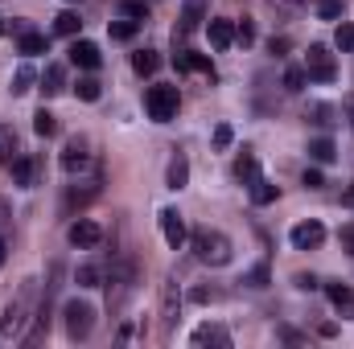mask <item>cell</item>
Listing matches in <instances>:
<instances>
[{
    "label": "cell",
    "instance_id": "obj_1",
    "mask_svg": "<svg viewBox=\"0 0 354 349\" xmlns=\"http://www.w3.org/2000/svg\"><path fill=\"white\" fill-rule=\"evenodd\" d=\"M189 251H194V259L206 263V267H227L231 263V239L223 235V230H214V226H198L194 235H189Z\"/></svg>",
    "mask_w": 354,
    "mask_h": 349
},
{
    "label": "cell",
    "instance_id": "obj_2",
    "mask_svg": "<svg viewBox=\"0 0 354 349\" xmlns=\"http://www.w3.org/2000/svg\"><path fill=\"white\" fill-rule=\"evenodd\" d=\"M29 321H33V279H25L21 292L8 300V308L0 317V337H25Z\"/></svg>",
    "mask_w": 354,
    "mask_h": 349
},
{
    "label": "cell",
    "instance_id": "obj_3",
    "mask_svg": "<svg viewBox=\"0 0 354 349\" xmlns=\"http://www.w3.org/2000/svg\"><path fill=\"white\" fill-rule=\"evenodd\" d=\"M132 283H136V267L132 259H115L111 263V279H107V312L120 317L128 296H132Z\"/></svg>",
    "mask_w": 354,
    "mask_h": 349
},
{
    "label": "cell",
    "instance_id": "obj_4",
    "mask_svg": "<svg viewBox=\"0 0 354 349\" xmlns=\"http://www.w3.org/2000/svg\"><path fill=\"white\" fill-rule=\"evenodd\" d=\"M62 325H66V337H71V341H87L91 329H95V308H91L87 300H66Z\"/></svg>",
    "mask_w": 354,
    "mask_h": 349
},
{
    "label": "cell",
    "instance_id": "obj_5",
    "mask_svg": "<svg viewBox=\"0 0 354 349\" xmlns=\"http://www.w3.org/2000/svg\"><path fill=\"white\" fill-rule=\"evenodd\" d=\"M177 107H181L177 87H149V90H145V111H149V119L169 123V119L177 115Z\"/></svg>",
    "mask_w": 354,
    "mask_h": 349
},
{
    "label": "cell",
    "instance_id": "obj_6",
    "mask_svg": "<svg viewBox=\"0 0 354 349\" xmlns=\"http://www.w3.org/2000/svg\"><path fill=\"white\" fill-rule=\"evenodd\" d=\"M305 74H309L313 83H334V79H338L334 54H330L326 46H309V54H305Z\"/></svg>",
    "mask_w": 354,
    "mask_h": 349
},
{
    "label": "cell",
    "instance_id": "obj_7",
    "mask_svg": "<svg viewBox=\"0 0 354 349\" xmlns=\"http://www.w3.org/2000/svg\"><path fill=\"white\" fill-rule=\"evenodd\" d=\"M288 243H292L297 251H317V247L326 243V226L313 222V218H309V222H297V226L288 230Z\"/></svg>",
    "mask_w": 354,
    "mask_h": 349
},
{
    "label": "cell",
    "instance_id": "obj_8",
    "mask_svg": "<svg viewBox=\"0 0 354 349\" xmlns=\"http://www.w3.org/2000/svg\"><path fill=\"white\" fill-rule=\"evenodd\" d=\"M66 239H71V247H79V251H91V247H99V243H103V230H99V222H91V218H79V222H71Z\"/></svg>",
    "mask_w": 354,
    "mask_h": 349
},
{
    "label": "cell",
    "instance_id": "obj_9",
    "mask_svg": "<svg viewBox=\"0 0 354 349\" xmlns=\"http://www.w3.org/2000/svg\"><path fill=\"white\" fill-rule=\"evenodd\" d=\"M177 308H181V296H177V279H165V288H161V337H174Z\"/></svg>",
    "mask_w": 354,
    "mask_h": 349
},
{
    "label": "cell",
    "instance_id": "obj_10",
    "mask_svg": "<svg viewBox=\"0 0 354 349\" xmlns=\"http://www.w3.org/2000/svg\"><path fill=\"white\" fill-rule=\"evenodd\" d=\"M87 165H91L87 140H83V136H75V140L62 148V169H66L71 177H79V173H87Z\"/></svg>",
    "mask_w": 354,
    "mask_h": 349
},
{
    "label": "cell",
    "instance_id": "obj_11",
    "mask_svg": "<svg viewBox=\"0 0 354 349\" xmlns=\"http://www.w3.org/2000/svg\"><path fill=\"white\" fill-rule=\"evenodd\" d=\"M161 235H165V243H169L174 251L189 239V235H185V222H181V214H177L174 206H169V210H161Z\"/></svg>",
    "mask_w": 354,
    "mask_h": 349
},
{
    "label": "cell",
    "instance_id": "obj_12",
    "mask_svg": "<svg viewBox=\"0 0 354 349\" xmlns=\"http://www.w3.org/2000/svg\"><path fill=\"white\" fill-rule=\"evenodd\" d=\"M326 296H330V304H334L342 317H354V288L351 283H342V279H338V283H326Z\"/></svg>",
    "mask_w": 354,
    "mask_h": 349
},
{
    "label": "cell",
    "instance_id": "obj_13",
    "mask_svg": "<svg viewBox=\"0 0 354 349\" xmlns=\"http://www.w3.org/2000/svg\"><path fill=\"white\" fill-rule=\"evenodd\" d=\"M194 346L227 349V346H231V333H227V325H198V329H194Z\"/></svg>",
    "mask_w": 354,
    "mask_h": 349
},
{
    "label": "cell",
    "instance_id": "obj_14",
    "mask_svg": "<svg viewBox=\"0 0 354 349\" xmlns=\"http://www.w3.org/2000/svg\"><path fill=\"white\" fill-rule=\"evenodd\" d=\"M210 46H214V50H231V46H235V25H231L227 17H214V21H210Z\"/></svg>",
    "mask_w": 354,
    "mask_h": 349
},
{
    "label": "cell",
    "instance_id": "obj_15",
    "mask_svg": "<svg viewBox=\"0 0 354 349\" xmlns=\"http://www.w3.org/2000/svg\"><path fill=\"white\" fill-rule=\"evenodd\" d=\"M66 90V66H46V74H41V94L46 99H54V94H62Z\"/></svg>",
    "mask_w": 354,
    "mask_h": 349
},
{
    "label": "cell",
    "instance_id": "obj_16",
    "mask_svg": "<svg viewBox=\"0 0 354 349\" xmlns=\"http://www.w3.org/2000/svg\"><path fill=\"white\" fill-rule=\"evenodd\" d=\"M71 62L83 66V70H95V66H99V46H95V41H75V46H71Z\"/></svg>",
    "mask_w": 354,
    "mask_h": 349
},
{
    "label": "cell",
    "instance_id": "obj_17",
    "mask_svg": "<svg viewBox=\"0 0 354 349\" xmlns=\"http://www.w3.org/2000/svg\"><path fill=\"white\" fill-rule=\"evenodd\" d=\"M132 70H136L140 79L157 74V70H161V54H157V50H136V54H132Z\"/></svg>",
    "mask_w": 354,
    "mask_h": 349
},
{
    "label": "cell",
    "instance_id": "obj_18",
    "mask_svg": "<svg viewBox=\"0 0 354 349\" xmlns=\"http://www.w3.org/2000/svg\"><path fill=\"white\" fill-rule=\"evenodd\" d=\"M202 21H206V0H185V12H181V37L194 33Z\"/></svg>",
    "mask_w": 354,
    "mask_h": 349
},
{
    "label": "cell",
    "instance_id": "obj_19",
    "mask_svg": "<svg viewBox=\"0 0 354 349\" xmlns=\"http://www.w3.org/2000/svg\"><path fill=\"white\" fill-rule=\"evenodd\" d=\"M165 185H169V189H185V185H189V161H185L181 152H177L174 161H169V169H165Z\"/></svg>",
    "mask_w": 354,
    "mask_h": 349
},
{
    "label": "cell",
    "instance_id": "obj_20",
    "mask_svg": "<svg viewBox=\"0 0 354 349\" xmlns=\"http://www.w3.org/2000/svg\"><path fill=\"white\" fill-rule=\"evenodd\" d=\"M8 169H12V185H21V189H29V185H33V169H37V165H33V157H21V152H17Z\"/></svg>",
    "mask_w": 354,
    "mask_h": 349
},
{
    "label": "cell",
    "instance_id": "obj_21",
    "mask_svg": "<svg viewBox=\"0 0 354 349\" xmlns=\"http://www.w3.org/2000/svg\"><path fill=\"white\" fill-rule=\"evenodd\" d=\"M21 152V140L8 123H0V165H12V157Z\"/></svg>",
    "mask_w": 354,
    "mask_h": 349
},
{
    "label": "cell",
    "instance_id": "obj_22",
    "mask_svg": "<svg viewBox=\"0 0 354 349\" xmlns=\"http://www.w3.org/2000/svg\"><path fill=\"white\" fill-rule=\"evenodd\" d=\"M276 197H280V185H272L268 177H256V181H252V201H256V206H272Z\"/></svg>",
    "mask_w": 354,
    "mask_h": 349
},
{
    "label": "cell",
    "instance_id": "obj_23",
    "mask_svg": "<svg viewBox=\"0 0 354 349\" xmlns=\"http://www.w3.org/2000/svg\"><path fill=\"white\" fill-rule=\"evenodd\" d=\"M33 132H37L41 140L58 136V115H54V111H46V107H37V115H33Z\"/></svg>",
    "mask_w": 354,
    "mask_h": 349
},
{
    "label": "cell",
    "instance_id": "obj_24",
    "mask_svg": "<svg viewBox=\"0 0 354 349\" xmlns=\"http://www.w3.org/2000/svg\"><path fill=\"white\" fill-rule=\"evenodd\" d=\"M309 157H313L317 165H330V161L338 157V148H334L330 136H317V140H309Z\"/></svg>",
    "mask_w": 354,
    "mask_h": 349
},
{
    "label": "cell",
    "instance_id": "obj_25",
    "mask_svg": "<svg viewBox=\"0 0 354 349\" xmlns=\"http://www.w3.org/2000/svg\"><path fill=\"white\" fill-rule=\"evenodd\" d=\"M46 50H50L46 33H33V29L21 33V54H25V58H37V54H46Z\"/></svg>",
    "mask_w": 354,
    "mask_h": 349
},
{
    "label": "cell",
    "instance_id": "obj_26",
    "mask_svg": "<svg viewBox=\"0 0 354 349\" xmlns=\"http://www.w3.org/2000/svg\"><path fill=\"white\" fill-rule=\"evenodd\" d=\"M33 83H37V74H33V66H17V74H12V94H29L33 90Z\"/></svg>",
    "mask_w": 354,
    "mask_h": 349
},
{
    "label": "cell",
    "instance_id": "obj_27",
    "mask_svg": "<svg viewBox=\"0 0 354 349\" xmlns=\"http://www.w3.org/2000/svg\"><path fill=\"white\" fill-rule=\"evenodd\" d=\"M79 25H83L79 12H58V17H54V33H62V37H75Z\"/></svg>",
    "mask_w": 354,
    "mask_h": 349
},
{
    "label": "cell",
    "instance_id": "obj_28",
    "mask_svg": "<svg viewBox=\"0 0 354 349\" xmlns=\"http://www.w3.org/2000/svg\"><path fill=\"white\" fill-rule=\"evenodd\" d=\"M235 177H239V181H248V185L260 177V165H256V157H252V152H243V157L235 161Z\"/></svg>",
    "mask_w": 354,
    "mask_h": 349
},
{
    "label": "cell",
    "instance_id": "obj_29",
    "mask_svg": "<svg viewBox=\"0 0 354 349\" xmlns=\"http://www.w3.org/2000/svg\"><path fill=\"white\" fill-rule=\"evenodd\" d=\"M305 83H309V74H305V66H288L284 70V90H305Z\"/></svg>",
    "mask_w": 354,
    "mask_h": 349
},
{
    "label": "cell",
    "instance_id": "obj_30",
    "mask_svg": "<svg viewBox=\"0 0 354 349\" xmlns=\"http://www.w3.org/2000/svg\"><path fill=\"white\" fill-rule=\"evenodd\" d=\"M111 37H115V41H132V37H136V21H132V17L111 21Z\"/></svg>",
    "mask_w": 354,
    "mask_h": 349
},
{
    "label": "cell",
    "instance_id": "obj_31",
    "mask_svg": "<svg viewBox=\"0 0 354 349\" xmlns=\"http://www.w3.org/2000/svg\"><path fill=\"white\" fill-rule=\"evenodd\" d=\"M268 8H272L276 17H297V12L305 8V0H268Z\"/></svg>",
    "mask_w": 354,
    "mask_h": 349
},
{
    "label": "cell",
    "instance_id": "obj_32",
    "mask_svg": "<svg viewBox=\"0 0 354 349\" xmlns=\"http://www.w3.org/2000/svg\"><path fill=\"white\" fill-rule=\"evenodd\" d=\"M334 41H338V50H342V54H354V25H351V21H342V25H338Z\"/></svg>",
    "mask_w": 354,
    "mask_h": 349
},
{
    "label": "cell",
    "instance_id": "obj_33",
    "mask_svg": "<svg viewBox=\"0 0 354 349\" xmlns=\"http://www.w3.org/2000/svg\"><path fill=\"white\" fill-rule=\"evenodd\" d=\"M235 41H239V46H252V41H256V21H252V17H243V21L235 25Z\"/></svg>",
    "mask_w": 354,
    "mask_h": 349
},
{
    "label": "cell",
    "instance_id": "obj_34",
    "mask_svg": "<svg viewBox=\"0 0 354 349\" xmlns=\"http://www.w3.org/2000/svg\"><path fill=\"white\" fill-rule=\"evenodd\" d=\"M75 279H79V288H99V279H103V271H99L95 263H87V267H79V275H75Z\"/></svg>",
    "mask_w": 354,
    "mask_h": 349
},
{
    "label": "cell",
    "instance_id": "obj_35",
    "mask_svg": "<svg viewBox=\"0 0 354 349\" xmlns=\"http://www.w3.org/2000/svg\"><path fill=\"white\" fill-rule=\"evenodd\" d=\"M218 296H223V292H218V288H206V283H198V288L189 292V300H194V304H214Z\"/></svg>",
    "mask_w": 354,
    "mask_h": 349
},
{
    "label": "cell",
    "instance_id": "obj_36",
    "mask_svg": "<svg viewBox=\"0 0 354 349\" xmlns=\"http://www.w3.org/2000/svg\"><path fill=\"white\" fill-rule=\"evenodd\" d=\"M75 94H79L83 103H95V99H99V83H95V79H79V87H75Z\"/></svg>",
    "mask_w": 354,
    "mask_h": 349
},
{
    "label": "cell",
    "instance_id": "obj_37",
    "mask_svg": "<svg viewBox=\"0 0 354 349\" xmlns=\"http://www.w3.org/2000/svg\"><path fill=\"white\" fill-rule=\"evenodd\" d=\"M243 283H252V288H268V263H256V267L243 275Z\"/></svg>",
    "mask_w": 354,
    "mask_h": 349
},
{
    "label": "cell",
    "instance_id": "obj_38",
    "mask_svg": "<svg viewBox=\"0 0 354 349\" xmlns=\"http://www.w3.org/2000/svg\"><path fill=\"white\" fill-rule=\"evenodd\" d=\"M317 17L338 21V17H342V0H322V4H317Z\"/></svg>",
    "mask_w": 354,
    "mask_h": 349
},
{
    "label": "cell",
    "instance_id": "obj_39",
    "mask_svg": "<svg viewBox=\"0 0 354 349\" xmlns=\"http://www.w3.org/2000/svg\"><path fill=\"white\" fill-rule=\"evenodd\" d=\"M309 115H313V123H317V128H330V123H334V119H330L334 111H330L326 103H313V107H309Z\"/></svg>",
    "mask_w": 354,
    "mask_h": 349
},
{
    "label": "cell",
    "instance_id": "obj_40",
    "mask_svg": "<svg viewBox=\"0 0 354 349\" xmlns=\"http://www.w3.org/2000/svg\"><path fill=\"white\" fill-rule=\"evenodd\" d=\"M95 193H99L95 185H91V189H71V193H66V206H87Z\"/></svg>",
    "mask_w": 354,
    "mask_h": 349
},
{
    "label": "cell",
    "instance_id": "obj_41",
    "mask_svg": "<svg viewBox=\"0 0 354 349\" xmlns=\"http://www.w3.org/2000/svg\"><path fill=\"white\" fill-rule=\"evenodd\" d=\"M124 17H132V21H145V17H149V8H145L140 0H124Z\"/></svg>",
    "mask_w": 354,
    "mask_h": 349
},
{
    "label": "cell",
    "instance_id": "obj_42",
    "mask_svg": "<svg viewBox=\"0 0 354 349\" xmlns=\"http://www.w3.org/2000/svg\"><path fill=\"white\" fill-rule=\"evenodd\" d=\"M301 185H305V189H322V185H326V177H322V169H305Z\"/></svg>",
    "mask_w": 354,
    "mask_h": 349
},
{
    "label": "cell",
    "instance_id": "obj_43",
    "mask_svg": "<svg viewBox=\"0 0 354 349\" xmlns=\"http://www.w3.org/2000/svg\"><path fill=\"white\" fill-rule=\"evenodd\" d=\"M231 140H235V132H231L227 123H218V128H214V148H227Z\"/></svg>",
    "mask_w": 354,
    "mask_h": 349
},
{
    "label": "cell",
    "instance_id": "obj_44",
    "mask_svg": "<svg viewBox=\"0 0 354 349\" xmlns=\"http://www.w3.org/2000/svg\"><path fill=\"white\" fill-rule=\"evenodd\" d=\"M292 283H297L301 292H313V288H317V275H305V271H301V275H297Z\"/></svg>",
    "mask_w": 354,
    "mask_h": 349
},
{
    "label": "cell",
    "instance_id": "obj_45",
    "mask_svg": "<svg viewBox=\"0 0 354 349\" xmlns=\"http://www.w3.org/2000/svg\"><path fill=\"white\" fill-rule=\"evenodd\" d=\"M338 239H342V247L354 255V222H351V226H342V235H338Z\"/></svg>",
    "mask_w": 354,
    "mask_h": 349
},
{
    "label": "cell",
    "instance_id": "obj_46",
    "mask_svg": "<svg viewBox=\"0 0 354 349\" xmlns=\"http://www.w3.org/2000/svg\"><path fill=\"white\" fill-rule=\"evenodd\" d=\"M268 50H272V54H276V58H280V54H284V50H288V37H272V41H268Z\"/></svg>",
    "mask_w": 354,
    "mask_h": 349
},
{
    "label": "cell",
    "instance_id": "obj_47",
    "mask_svg": "<svg viewBox=\"0 0 354 349\" xmlns=\"http://www.w3.org/2000/svg\"><path fill=\"white\" fill-rule=\"evenodd\" d=\"M8 222H12V218H8V201H4V197H0V230H4V226H8Z\"/></svg>",
    "mask_w": 354,
    "mask_h": 349
},
{
    "label": "cell",
    "instance_id": "obj_48",
    "mask_svg": "<svg viewBox=\"0 0 354 349\" xmlns=\"http://www.w3.org/2000/svg\"><path fill=\"white\" fill-rule=\"evenodd\" d=\"M342 107H346V115H351V128H354V94L346 99V103H342Z\"/></svg>",
    "mask_w": 354,
    "mask_h": 349
},
{
    "label": "cell",
    "instance_id": "obj_49",
    "mask_svg": "<svg viewBox=\"0 0 354 349\" xmlns=\"http://www.w3.org/2000/svg\"><path fill=\"white\" fill-rule=\"evenodd\" d=\"M342 206H351V210H354V189H351V193H342Z\"/></svg>",
    "mask_w": 354,
    "mask_h": 349
},
{
    "label": "cell",
    "instance_id": "obj_50",
    "mask_svg": "<svg viewBox=\"0 0 354 349\" xmlns=\"http://www.w3.org/2000/svg\"><path fill=\"white\" fill-rule=\"evenodd\" d=\"M4 255H8V243L0 239V267H4Z\"/></svg>",
    "mask_w": 354,
    "mask_h": 349
},
{
    "label": "cell",
    "instance_id": "obj_51",
    "mask_svg": "<svg viewBox=\"0 0 354 349\" xmlns=\"http://www.w3.org/2000/svg\"><path fill=\"white\" fill-rule=\"evenodd\" d=\"M0 33H4V17H0Z\"/></svg>",
    "mask_w": 354,
    "mask_h": 349
}]
</instances>
